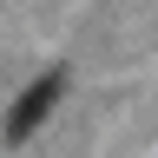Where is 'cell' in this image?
<instances>
[{"label": "cell", "mask_w": 158, "mask_h": 158, "mask_svg": "<svg viewBox=\"0 0 158 158\" xmlns=\"http://www.w3.org/2000/svg\"><path fill=\"white\" fill-rule=\"evenodd\" d=\"M53 106H59V73H40L33 86L13 99V112H7V138H13V145H27V138L53 118Z\"/></svg>", "instance_id": "6da1fadb"}]
</instances>
